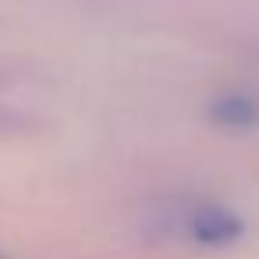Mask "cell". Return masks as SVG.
<instances>
[{
	"mask_svg": "<svg viewBox=\"0 0 259 259\" xmlns=\"http://www.w3.org/2000/svg\"><path fill=\"white\" fill-rule=\"evenodd\" d=\"M153 231L195 248H231L245 234V220L213 199H170L167 206H156Z\"/></svg>",
	"mask_w": 259,
	"mask_h": 259,
	"instance_id": "6da1fadb",
	"label": "cell"
},
{
	"mask_svg": "<svg viewBox=\"0 0 259 259\" xmlns=\"http://www.w3.org/2000/svg\"><path fill=\"white\" fill-rule=\"evenodd\" d=\"M206 117L224 132H252L259 128V93H248V89L217 93L206 107Z\"/></svg>",
	"mask_w": 259,
	"mask_h": 259,
	"instance_id": "7a4b0ae2",
	"label": "cell"
}]
</instances>
